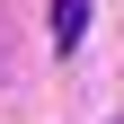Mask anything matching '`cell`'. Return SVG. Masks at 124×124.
<instances>
[{
  "mask_svg": "<svg viewBox=\"0 0 124 124\" xmlns=\"http://www.w3.org/2000/svg\"><path fill=\"white\" fill-rule=\"evenodd\" d=\"M80 36H89V0H53V44L71 53Z\"/></svg>",
  "mask_w": 124,
  "mask_h": 124,
  "instance_id": "obj_1",
  "label": "cell"
}]
</instances>
